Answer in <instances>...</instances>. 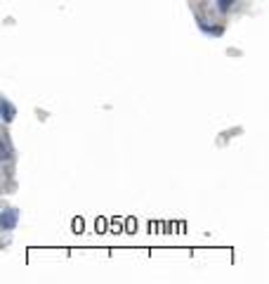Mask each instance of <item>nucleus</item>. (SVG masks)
I'll list each match as a JSON object with an SVG mask.
<instances>
[{
	"instance_id": "1",
	"label": "nucleus",
	"mask_w": 269,
	"mask_h": 284,
	"mask_svg": "<svg viewBox=\"0 0 269 284\" xmlns=\"http://www.w3.org/2000/svg\"><path fill=\"white\" fill-rule=\"evenodd\" d=\"M17 220H19V211L14 209V206H7V209H3V230H14L17 228Z\"/></svg>"
},
{
	"instance_id": "2",
	"label": "nucleus",
	"mask_w": 269,
	"mask_h": 284,
	"mask_svg": "<svg viewBox=\"0 0 269 284\" xmlns=\"http://www.w3.org/2000/svg\"><path fill=\"white\" fill-rule=\"evenodd\" d=\"M0 111H3V121H5V124L14 121V114H17V109H14V105L10 102V99H3V102H0Z\"/></svg>"
},
{
	"instance_id": "3",
	"label": "nucleus",
	"mask_w": 269,
	"mask_h": 284,
	"mask_svg": "<svg viewBox=\"0 0 269 284\" xmlns=\"http://www.w3.org/2000/svg\"><path fill=\"white\" fill-rule=\"evenodd\" d=\"M234 5V0H217V7H220V12H227L229 7Z\"/></svg>"
}]
</instances>
